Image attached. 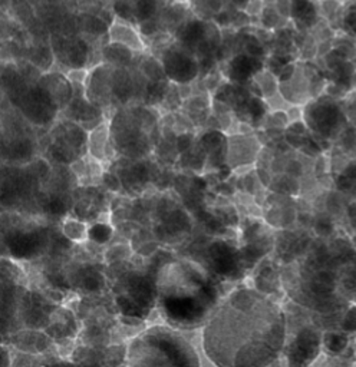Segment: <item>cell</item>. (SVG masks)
I'll use <instances>...</instances> for the list:
<instances>
[{
	"instance_id": "52a82bcc",
	"label": "cell",
	"mask_w": 356,
	"mask_h": 367,
	"mask_svg": "<svg viewBox=\"0 0 356 367\" xmlns=\"http://www.w3.org/2000/svg\"><path fill=\"white\" fill-rule=\"evenodd\" d=\"M113 66L106 63H99L91 68L90 76L85 85V95L87 99L102 109L108 118L116 111L113 105V97H112V75H113Z\"/></svg>"
},
{
	"instance_id": "7402d4cb",
	"label": "cell",
	"mask_w": 356,
	"mask_h": 367,
	"mask_svg": "<svg viewBox=\"0 0 356 367\" xmlns=\"http://www.w3.org/2000/svg\"><path fill=\"white\" fill-rule=\"evenodd\" d=\"M99 187L106 191V192H112L113 195H118L121 194L123 189H124V185H123V181L120 178V175L116 174V171H113L112 168H108L101 180V184Z\"/></svg>"
},
{
	"instance_id": "e0dca14e",
	"label": "cell",
	"mask_w": 356,
	"mask_h": 367,
	"mask_svg": "<svg viewBox=\"0 0 356 367\" xmlns=\"http://www.w3.org/2000/svg\"><path fill=\"white\" fill-rule=\"evenodd\" d=\"M135 68L148 79L149 84L166 82V80H168L161 59L154 56V55L149 54V52L142 54V55L140 56L138 63H137Z\"/></svg>"
},
{
	"instance_id": "30bf717a",
	"label": "cell",
	"mask_w": 356,
	"mask_h": 367,
	"mask_svg": "<svg viewBox=\"0 0 356 367\" xmlns=\"http://www.w3.org/2000/svg\"><path fill=\"white\" fill-rule=\"evenodd\" d=\"M37 85L41 87L55 102L61 113L68 108V105L72 102L75 97V91L69 79L66 77L63 70L52 69L49 72H45L42 77L39 79Z\"/></svg>"
},
{
	"instance_id": "4fadbf2b",
	"label": "cell",
	"mask_w": 356,
	"mask_h": 367,
	"mask_svg": "<svg viewBox=\"0 0 356 367\" xmlns=\"http://www.w3.org/2000/svg\"><path fill=\"white\" fill-rule=\"evenodd\" d=\"M108 40L113 44L124 45L140 55L148 52V44L141 35L138 26L121 18L115 16L113 22L109 25Z\"/></svg>"
},
{
	"instance_id": "9c48e42d",
	"label": "cell",
	"mask_w": 356,
	"mask_h": 367,
	"mask_svg": "<svg viewBox=\"0 0 356 367\" xmlns=\"http://www.w3.org/2000/svg\"><path fill=\"white\" fill-rule=\"evenodd\" d=\"M59 116L76 122V124L84 127L88 132L101 125L105 119H108V115L102 109L91 104L87 97H73L72 102Z\"/></svg>"
},
{
	"instance_id": "7c38bea8",
	"label": "cell",
	"mask_w": 356,
	"mask_h": 367,
	"mask_svg": "<svg viewBox=\"0 0 356 367\" xmlns=\"http://www.w3.org/2000/svg\"><path fill=\"white\" fill-rule=\"evenodd\" d=\"M263 68L264 61L252 58L246 54L235 55L220 65V69L228 82L240 85H247L252 77Z\"/></svg>"
},
{
	"instance_id": "4dcf8cb0",
	"label": "cell",
	"mask_w": 356,
	"mask_h": 367,
	"mask_svg": "<svg viewBox=\"0 0 356 367\" xmlns=\"http://www.w3.org/2000/svg\"><path fill=\"white\" fill-rule=\"evenodd\" d=\"M177 88H178V94H180V98H181V101H183V104H184L188 98H191V97L194 95L192 82H191V84H180V85H177Z\"/></svg>"
},
{
	"instance_id": "5b68a950",
	"label": "cell",
	"mask_w": 356,
	"mask_h": 367,
	"mask_svg": "<svg viewBox=\"0 0 356 367\" xmlns=\"http://www.w3.org/2000/svg\"><path fill=\"white\" fill-rule=\"evenodd\" d=\"M45 137L48 144L42 156L52 166H70L78 158L87 155L88 131L76 122L59 116Z\"/></svg>"
},
{
	"instance_id": "8fae6325",
	"label": "cell",
	"mask_w": 356,
	"mask_h": 367,
	"mask_svg": "<svg viewBox=\"0 0 356 367\" xmlns=\"http://www.w3.org/2000/svg\"><path fill=\"white\" fill-rule=\"evenodd\" d=\"M87 154L92 158L104 162L109 168L112 162L118 159V152L111 138V120L105 119L101 125L88 132Z\"/></svg>"
},
{
	"instance_id": "7a4b0ae2",
	"label": "cell",
	"mask_w": 356,
	"mask_h": 367,
	"mask_svg": "<svg viewBox=\"0 0 356 367\" xmlns=\"http://www.w3.org/2000/svg\"><path fill=\"white\" fill-rule=\"evenodd\" d=\"M158 296L167 317L181 324L203 320L216 297L206 274L191 263L170 264L158 287Z\"/></svg>"
},
{
	"instance_id": "603a6c76",
	"label": "cell",
	"mask_w": 356,
	"mask_h": 367,
	"mask_svg": "<svg viewBox=\"0 0 356 367\" xmlns=\"http://www.w3.org/2000/svg\"><path fill=\"white\" fill-rule=\"evenodd\" d=\"M173 131L177 135H181V134H188V132H199V128L195 127V124L187 113H184L183 111H177V112H174Z\"/></svg>"
},
{
	"instance_id": "277c9868",
	"label": "cell",
	"mask_w": 356,
	"mask_h": 367,
	"mask_svg": "<svg viewBox=\"0 0 356 367\" xmlns=\"http://www.w3.org/2000/svg\"><path fill=\"white\" fill-rule=\"evenodd\" d=\"M195 353L184 340L168 332H149L134 343L133 367H197Z\"/></svg>"
},
{
	"instance_id": "9a60e30c",
	"label": "cell",
	"mask_w": 356,
	"mask_h": 367,
	"mask_svg": "<svg viewBox=\"0 0 356 367\" xmlns=\"http://www.w3.org/2000/svg\"><path fill=\"white\" fill-rule=\"evenodd\" d=\"M102 62L106 65H111L113 68H135L140 59V54H135L130 48L113 44V42H105L102 46Z\"/></svg>"
},
{
	"instance_id": "ffe728a7",
	"label": "cell",
	"mask_w": 356,
	"mask_h": 367,
	"mask_svg": "<svg viewBox=\"0 0 356 367\" xmlns=\"http://www.w3.org/2000/svg\"><path fill=\"white\" fill-rule=\"evenodd\" d=\"M286 19H283L279 12L276 11L274 5H266L264 11L262 12L260 18H259V26L264 27V29H269V30H279V29H283V22Z\"/></svg>"
},
{
	"instance_id": "ac0fdd59",
	"label": "cell",
	"mask_w": 356,
	"mask_h": 367,
	"mask_svg": "<svg viewBox=\"0 0 356 367\" xmlns=\"http://www.w3.org/2000/svg\"><path fill=\"white\" fill-rule=\"evenodd\" d=\"M188 5L192 16L203 22L214 20V18L227 6L226 0H188Z\"/></svg>"
},
{
	"instance_id": "d4e9b609",
	"label": "cell",
	"mask_w": 356,
	"mask_h": 367,
	"mask_svg": "<svg viewBox=\"0 0 356 367\" xmlns=\"http://www.w3.org/2000/svg\"><path fill=\"white\" fill-rule=\"evenodd\" d=\"M63 231L68 237L78 238V237H82L87 232V227H85L84 223H81L79 220L66 218L65 224H63Z\"/></svg>"
},
{
	"instance_id": "d6986e66",
	"label": "cell",
	"mask_w": 356,
	"mask_h": 367,
	"mask_svg": "<svg viewBox=\"0 0 356 367\" xmlns=\"http://www.w3.org/2000/svg\"><path fill=\"white\" fill-rule=\"evenodd\" d=\"M309 4V0H292V18L305 26H312L316 18V13Z\"/></svg>"
},
{
	"instance_id": "83f0119b",
	"label": "cell",
	"mask_w": 356,
	"mask_h": 367,
	"mask_svg": "<svg viewBox=\"0 0 356 367\" xmlns=\"http://www.w3.org/2000/svg\"><path fill=\"white\" fill-rule=\"evenodd\" d=\"M285 174L292 177V178H300L303 175V166L302 162H299L297 159H288V164H286V170Z\"/></svg>"
},
{
	"instance_id": "3957f363",
	"label": "cell",
	"mask_w": 356,
	"mask_h": 367,
	"mask_svg": "<svg viewBox=\"0 0 356 367\" xmlns=\"http://www.w3.org/2000/svg\"><path fill=\"white\" fill-rule=\"evenodd\" d=\"M160 109L147 105H128L118 108L109 118L111 138L118 152L131 161H142L152 156L160 139Z\"/></svg>"
},
{
	"instance_id": "4316f807",
	"label": "cell",
	"mask_w": 356,
	"mask_h": 367,
	"mask_svg": "<svg viewBox=\"0 0 356 367\" xmlns=\"http://www.w3.org/2000/svg\"><path fill=\"white\" fill-rule=\"evenodd\" d=\"M266 0H247L246 5H245V12L254 20L259 22V18L262 15V12L266 8Z\"/></svg>"
},
{
	"instance_id": "6da1fadb",
	"label": "cell",
	"mask_w": 356,
	"mask_h": 367,
	"mask_svg": "<svg viewBox=\"0 0 356 367\" xmlns=\"http://www.w3.org/2000/svg\"><path fill=\"white\" fill-rule=\"evenodd\" d=\"M283 324L270 301L254 292L235 293L204 333V349L219 367H264L282 346Z\"/></svg>"
},
{
	"instance_id": "cb8c5ba5",
	"label": "cell",
	"mask_w": 356,
	"mask_h": 367,
	"mask_svg": "<svg viewBox=\"0 0 356 367\" xmlns=\"http://www.w3.org/2000/svg\"><path fill=\"white\" fill-rule=\"evenodd\" d=\"M90 68H75V69H69L65 72L66 77L69 79V82L72 85H87V80L90 76Z\"/></svg>"
},
{
	"instance_id": "8992f818",
	"label": "cell",
	"mask_w": 356,
	"mask_h": 367,
	"mask_svg": "<svg viewBox=\"0 0 356 367\" xmlns=\"http://www.w3.org/2000/svg\"><path fill=\"white\" fill-rule=\"evenodd\" d=\"M161 62L164 65L168 80L180 84H191L200 77V63L195 54L183 46L176 40L163 55Z\"/></svg>"
},
{
	"instance_id": "484cf974",
	"label": "cell",
	"mask_w": 356,
	"mask_h": 367,
	"mask_svg": "<svg viewBox=\"0 0 356 367\" xmlns=\"http://www.w3.org/2000/svg\"><path fill=\"white\" fill-rule=\"evenodd\" d=\"M197 137H199V132H188V134H181L177 137V149H178L180 155L188 152L194 147Z\"/></svg>"
},
{
	"instance_id": "f1b7e54d",
	"label": "cell",
	"mask_w": 356,
	"mask_h": 367,
	"mask_svg": "<svg viewBox=\"0 0 356 367\" xmlns=\"http://www.w3.org/2000/svg\"><path fill=\"white\" fill-rule=\"evenodd\" d=\"M274 8L283 19L292 18V0H274Z\"/></svg>"
},
{
	"instance_id": "5bb4252c",
	"label": "cell",
	"mask_w": 356,
	"mask_h": 367,
	"mask_svg": "<svg viewBox=\"0 0 356 367\" xmlns=\"http://www.w3.org/2000/svg\"><path fill=\"white\" fill-rule=\"evenodd\" d=\"M181 111L191 118L195 127L200 131L213 113V95L211 94L192 95L183 104Z\"/></svg>"
},
{
	"instance_id": "2e32d148",
	"label": "cell",
	"mask_w": 356,
	"mask_h": 367,
	"mask_svg": "<svg viewBox=\"0 0 356 367\" xmlns=\"http://www.w3.org/2000/svg\"><path fill=\"white\" fill-rule=\"evenodd\" d=\"M247 88L253 95L259 97L263 101H267L276 94L281 92L278 75L267 69L266 66L252 77V80L247 84Z\"/></svg>"
},
{
	"instance_id": "44dd1931",
	"label": "cell",
	"mask_w": 356,
	"mask_h": 367,
	"mask_svg": "<svg viewBox=\"0 0 356 367\" xmlns=\"http://www.w3.org/2000/svg\"><path fill=\"white\" fill-rule=\"evenodd\" d=\"M211 254H213L214 266L219 271L227 273L234 266V254L231 253V250L227 246H224V244L214 246V249L211 250Z\"/></svg>"
},
{
	"instance_id": "f546056e",
	"label": "cell",
	"mask_w": 356,
	"mask_h": 367,
	"mask_svg": "<svg viewBox=\"0 0 356 367\" xmlns=\"http://www.w3.org/2000/svg\"><path fill=\"white\" fill-rule=\"evenodd\" d=\"M256 173H257V177H259L262 185L269 189V187L273 182V174L270 173V170H267V168H257L256 167Z\"/></svg>"
},
{
	"instance_id": "ba28073f",
	"label": "cell",
	"mask_w": 356,
	"mask_h": 367,
	"mask_svg": "<svg viewBox=\"0 0 356 367\" xmlns=\"http://www.w3.org/2000/svg\"><path fill=\"white\" fill-rule=\"evenodd\" d=\"M264 144L257 134H230L226 141V164L230 171L245 166H256Z\"/></svg>"
}]
</instances>
